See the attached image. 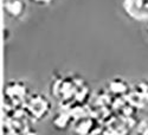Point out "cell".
<instances>
[{
    "instance_id": "6",
    "label": "cell",
    "mask_w": 148,
    "mask_h": 135,
    "mask_svg": "<svg viewBox=\"0 0 148 135\" xmlns=\"http://www.w3.org/2000/svg\"><path fill=\"white\" fill-rule=\"evenodd\" d=\"M36 4H39V5H46V4H50L52 3L53 0H33Z\"/></svg>"
},
{
    "instance_id": "4",
    "label": "cell",
    "mask_w": 148,
    "mask_h": 135,
    "mask_svg": "<svg viewBox=\"0 0 148 135\" xmlns=\"http://www.w3.org/2000/svg\"><path fill=\"white\" fill-rule=\"evenodd\" d=\"M5 12L12 18H20L25 13L26 5L23 0H4Z\"/></svg>"
},
{
    "instance_id": "5",
    "label": "cell",
    "mask_w": 148,
    "mask_h": 135,
    "mask_svg": "<svg viewBox=\"0 0 148 135\" xmlns=\"http://www.w3.org/2000/svg\"><path fill=\"white\" fill-rule=\"evenodd\" d=\"M108 90L113 95H115L116 97H122V96L129 94L130 88H129V84L123 78L116 77V78H114V79H112L109 82Z\"/></svg>"
},
{
    "instance_id": "2",
    "label": "cell",
    "mask_w": 148,
    "mask_h": 135,
    "mask_svg": "<svg viewBox=\"0 0 148 135\" xmlns=\"http://www.w3.org/2000/svg\"><path fill=\"white\" fill-rule=\"evenodd\" d=\"M5 100L6 104H10L13 108L21 107L25 104L27 97L30 96L26 84L21 81H11L5 87Z\"/></svg>"
},
{
    "instance_id": "3",
    "label": "cell",
    "mask_w": 148,
    "mask_h": 135,
    "mask_svg": "<svg viewBox=\"0 0 148 135\" xmlns=\"http://www.w3.org/2000/svg\"><path fill=\"white\" fill-rule=\"evenodd\" d=\"M123 11L133 20H148V0H123Z\"/></svg>"
},
{
    "instance_id": "1",
    "label": "cell",
    "mask_w": 148,
    "mask_h": 135,
    "mask_svg": "<svg viewBox=\"0 0 148 135\" xmlns=\"http://www.w3.org/2000/svg\"><path fill=\"white\" fill-rule=\"evenodd\" d=\"M25 109L29 113L30 117L34 120H43L51 113L52 106L50 100L45 95L36 93L30 94V96L27 97L25 102Z\"/></svg>"
}]
</instances>
